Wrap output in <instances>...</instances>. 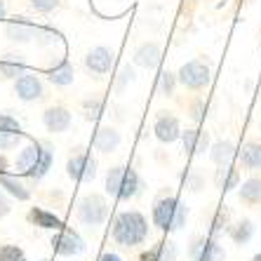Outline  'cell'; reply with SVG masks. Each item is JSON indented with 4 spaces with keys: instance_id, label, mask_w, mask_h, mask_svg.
<instances>
[{
    "instance_id": "1",
    "label": "cell",
    "mask_w": 261,
    "mask_h": 261,
    "mask_svg": "<svg viewBox=\"0 0 261 261\" xmlns=\"http://www.w3.org/2000/svg\"><path fill=\"white\" fill-rule=\"evenodd\" d=\"M151 233V224L144 212L139 210H122L116 214L113 226H111V238L113 243L122 249H134L144 245Z\"/></svg>"
},
{
    "instance_id": "2",
    "label": "cell",
    "mask_w": 261,
    "mask_h": 261,
    "mask_svg": "<svg viewBox=\"0 0 261 261\" xmlns=\"http://www.w3.org/2000/svg\"><path fill=\"white\" fill-rule=\"evenodd\" d=\"M103 191H106V195H111L113 200L127 202V200H134V198L144 191V179H141L139 172L134 170V167L113 165V167L106 170Z\"/></svg>"
},
{
    "instance_id": "3",
    "label": "cell",
    "mask_w": 261,
    "mask_h": 261,
    "mask_svg": "<svg viewBox=\"0 0 261 261\" xmlns=\"http://www.w3.org/2000/svg\"><path fill=\"white\" fill-rule=\"evenodd\" d=\"M189 224V207L176 195H160L151 207V226L163 233H179Z\"/></svg>"
},
{
    "instance_id": "4",
    "label": "cell",
    "mask_w": 261,
    "mask_h": 261,
    "mask_svg": "<svg viewBox=\"0 0 261 261\" xmlns=\"http://www.w3.org/2000/svg\"><path fill=\"white\" fill-rule=\"evenodd\" d=\"M111 207L101 193H85L75 202V219L85 228H99L109 221Z\"/></svg>"
},
{
    "instance_id": "5",
    "label": "cell",
    "mask_w": 261,
    "mask_h": 261,
    "mask_svg": "<svg viewBox=\"0 0 261 261\" xmlns=\"http://www.w3.org/2000/svg\"><path fill=\"white\" fill-rule=\"evenodd\" d=\"M176 78H179V85L186 87L189 92H202L212 83V66L202 57L200 59H191L179 68Z\"/></svg>"
},
{
    "instance_id": "6",
    "label": "cell",
    "mask_w": 261,
    "mask_h": 261,
    "mask_svg": "<svg viewBox=\"0 0 261 261\" xmlns=\"http://www.w3.org/2000/svg\"><path fill=\"white\" fill-rule=\"evenodd\" d=\"M97 158L85 148H75L66 160V174L73 184H92L97 179Z\"/></svg>"
},
{
    "instance_id": "7",
    "label": "cell",
    "mask_w": 261,
    "mask_h": 261,
    "mask_svg": "<svg viewBox=\"0 0 261 261\" xmlns=\"http://www.w3.org/2000/svg\"><path fill=\"white\" fill-rule=\"evenodd\" d=\"M49 245H52V252L57 256H64V259H73V256L85 254L87 249L85 238L80 236L75 228H68V226H64L61 231H55Z\"/></svg>"
},
{
    "instance_id": "8",
    "label": "cell",
    "mask_w": 261,
    "mask_h": 261,
    "mask_svg": "<svg viewBox=\"0 0 261 261\" xmlns=\"http://www.w3.org/2000/svg\"><path fill=\"white\" fill-rule=\"evenodd\" d=\"M191 261H226V249L212 236H193L189 243Z\"/></svg>"
},
{
    "instance_id": "9",
    "label": "cell",
    "mask_w": 261,
    "mask_h": 261,
    "mask_svg": "<svg viewBox=\"0 0 261 261\" xmlns=\"http://www.w3.org/2000/svg\"><path fill=\"white\" fill-rule=\"evenodd\" d=\"M181 122L174 113L170 111H160L155 120H153V134H155V139L160 144H176V141H181Z\"/></svg>"
},
{
    "instance_id": "10",
    "label": "cell",
    "mask_w": 261,
    "mask_h": 261,
    "mask_svg": "<svg viewBox=\"0 0 261 261\" xmlns=\"http://www.w3.org/2000/svg\"><path fill=\"white\" fill-rule=\"evenodd\" d=\"M14 94H17V99H21L26 103L40 101L45 97V85H43V80H40V75L24 71L14 80Z\"/></svg>"
},
{
    "instance_id": "11",
    "label": "cell",
    "mask_w": 261,
    "mask_h": 261,
    "mask_svg": "<svg viewBox=\"0 0 261 261\" xmlns=\"http://www.w3.org/2000/svg\"><path fill=\"white\" fill-rule=\"evenodd\" d=\"M113 61H116L113 49L103 47V45H97V47H92L85 55V68L94 78H103V75H109V73L113 71Z\"/></svg>"
},
{
    "instance_id": "12",
    "label": "cell",
    "mask_w": 261,
    "mask_h": 261,
    "mask_svg": "<svg viewBox=\"0 0 261 261\" xmlns=\"http://www.w3.org/2000/svg\"><path fill=\"white\" fill-rule=\"evenodd\" d=\"M43 125L49 134H64L73 125V113L66 106H47L43 111Z\"/></svg>"
},
{
    "instance_id": "13",
    "label": "cell",
    "mask_w": 261,
    "mask_h": 261,
    "mask_svg": "<svg viewBox=\"0 0 261 261\" xmlns=\"http://www.w3.org/2000/svg\"><path fill=\"white\" fill-rule=\"evenodd\" d=\"M38 31H40V26L33 24V21H29V19H24V17H17V19H12V21H7V24H5L7 40L19 43V45L36 40V38H38Z\"/></svg>"
},
{
    "instance_id": "14",
    "label": "cell",
    "mask_w": 261,
    "mask_h": 261,
    "mask_svg": "<svg viewBox=\"0 0 261 261\" xmlns=\"http://www.w3.org/2000/svg\"><path fill=\"white\" fill-rule=\"evenodd\" d=\"M40 153H43V141L40 139H33V141H29L26 146H21L19 153H17V160H14V170H17V174L19 176L29 174V172L36 167Z\"/></svg>"
},
{
    "instance_id": "15",
    "label": "cell",
    "mask_w": 261,
    "mask_h": 261,
    "mask_svg": "<svg viewBox=\"0 0 261 261\" xmlns=\"http://www.w3.org/2000/svg\"><path fill=\"white\" fill-rule=\"evenodd\" d=\"M181 146L186 155H205L210 153V134L198 127H189L181 132Z\"/></svg>"
},
{
    "instance_id": "16",
    "label": "cell",
    "mask_w": 261,
    "mask_h": 261,
    "mask_svg": "<svg viewBox=\"0 0 261 261\" xmlns=\"http://www.w3.org/2000/svg\"><path fill=\"white\" fill-rule=\"evenodd\" d=\"M26 219H29L31 226H38V228H43V231H61V228L66 226L59 214H55L52 210H47V207H38V205L31 207Z\"/></svg>"
},
{
    "instance_id": "17",
    "label": "cell",
    "mask_w": 261,
    "mask_h": 261,
    "mask_svg": "<svg viewBox=\"0 0 261 261\" xmlns=\"http://www.w3.org/2000/svg\"><path fill=\"white\" fill-rule=\"evenodd\" d=\"M238 200L247 210H259L261 207V176L252 174L238 186Z\"/></svg>"
},
{
    "instance_id": "18",
    "label": "cell",
    "mask_w": 261,
    "mask_h": 261,
    "mask_svg": "<svg viewBox=\"0 0 261 261\" xmlns=\"http://www.w3.org/2000/svg\"><path fill=\"white\" fill-rule=\"evenodd\" d=\"M120 144H122V134L118 132L116 127H111V125L97 127V132L92 137V146H94V151H99V153H113L120 148Z\"/></svg>"
},
{
    "instance_id": "19",
    "label": "cell",
    "mask_w": 261,
    "mask_h": 261,
    "mask_svg": "<svg viewBox=\"0 0 261 261\" xmlns=\"http://www.w3.org/2000/svg\"><path fill=\"white\" fill-rule=\"evenodd\" d=\"M207 155H210L214 167H226V165H233V160L238 158V148L231 139H221L210 146V153H207Z\"/></svg>"
},
{
    "instance_id": "20",
    "label": "cell",
    "mask_w": 261,
    "mask_h": 261,
    "mask_svg": "<svg viewBox=\"0 0 261 261\" xmlns=\"http://www.w3.org/2000/svg\"><path fill=\"white\" fill-rule=\"evenodd\" d=\"M238 163L245 172H261V141H247L243 148L238 151Z\"/></svg>"
},
{
    "instance_id": "21",
    "label": "cell",
    "mask_w": 261,
    "mask_h": 261,
    "mask_svg": "<svg viewBox=\"0 0 261 261\" xmlns=\"http://www.w3.org/2000/svg\"><path fill=\"white\" fill-rule=\"evenodd\" d=\"M45 75H47V80L52 83V85L68 87V85H73V80H75V68H73V64L66 59V57H61L55 66L47 68Z\"/></svg>"
},
{
    "instance_id": "22",
    "label": "cell",
    "mask_w": 261,
    "mask_h": 261,
    "mask_svg": "<svg viewBox=\"0 0 261 261\" xmlns=\"http://www.w3.org/2000/svg\"><path fill=\"white\" fill-rule=\"evenodd\" d=\"M160 57H163L160 45L153 43V40H148V43H141L139 47H137V52H134V64H137V66H141V68L153 71V68H158Z\"/></svg>"
},
{
    "instance_id": "23",
    "label": "cell",
    "mask_w": 261,
    "mask_h": 261,
    "mask_svg": "<svg viewBox=\"0 0 261 261\" xmlns=\"http://www.w3.org/2000/svg\"><path fill=\"white\" fill-rule=\"evenodd\" d=\"M214 184L221 193H231L236 191L240 184H243V172L238 170L236 165H226V167H217V174H214Z\"/></svg>"
},
{
    "instance_id": "24",
    "label": "cell",
    "mask_w": 261,
    "mask_h": 261,
    "mask_svg": "<svg viewBox=\"0 0 261 261\" xmlns=\"http://www.w3.org/2000/svg\"><path fill=\"white\" fill-rule=\"evenodd\" d=\"M0 189L5 191V193L10 195L12 200H17V202H29L31 200V189L14 174L3 172V174H0Z\"/></svg>"
},
{
    "instance_id": "25",
    "label": "cell",
    "mask_w": 261,
    "mask_h": 261,
    "mask_svg": "<svg viewBox=\"0 0 261 261\" xmlns=\"http://www.w3.org/2000/svg\"><path fill=\"white\" fill-rule=\"evenodd\" d=\"M226 236L231 238L238 247H243V245H247L249 240L254 238V221H252V219H247V217L236 219V221H231V224H228Z\"/></svg>"
},
{
    "instance_id": "26",
    "label": "cell",
    "mask_w": 261,
    "mask_h": 261,
    "mask_svg": "<svg viewBox=\"0 0 261 261\" xmlns=\"http://www.w3.org/2000/svg\"><path fill=\"white\" fill-rule=\"evenodd\" d=\"M139 261H176V245L172 240H160L139 254Z\"/></svg>"
},
{
    "instance_id": "27",
    "label": "cell",
    "mask_w": 261,
    "mask_h": 261,
    "mask_svg": "<svg viewBox=\"0 0 261 261\" xmlns=\"http://www.w3.org/2000/svg\"><path fill=\"white\" fill-rule=\"evenodd\" d=\"M26 68V59L21 55H5L0 57V78L5 80H17Z\"/></svg>"
},
{
    "instance_id": "28",
    "label": "cell",
    "mask_w": 261,
    "mask_h": 261,
    "mask_svg": "<svg viewBox=\"0 0 261 261\" xmlns=\"http://www.w3.org/2000/svg\"><path fill=\"white\" fill-rule=\"evenodd\" d=\"M228 224H231V214H228V210H226V207H217L214 214H212V221H210V236L219 238L221 233H226Z\"/></svg>"
},
{
    "instance_id": "29",
    "label": "cell",
    "mask_w": 261,
    "mask_h": 261,
    "mask_svg": "<svg viewBox=\"0 0 261 261\" xmlns=\"http://www.w3.org/2000/svg\"><path fill=\"white\" fill-rule=\"evenodd\" d=\"M103 106H106V101H103V97H99V94H90L87 99H83V111H85V118L87 120H99L103 113Z\"/></svg>"
},
{
    "instance_id": "30",
    "label": "cell",
    "mask_w": 261,
    "mask_h": 261,
    "mask_svg": "<svg viewBox=\"0 0 261 261\" xmlns=\"http://www.w3.org/2000/svg\"><path fill=\"white\" fill-rule=\"evenodd\" d=\"M176 85H179V78H176V73L163 71V73L158 75V92L163 94V97H174Z\"/></svg>"
},
{
    "instance_id": "31",
    "label": "cell",
    "mask_w": 261,
    "mask_h": 261,
    "mask_svg": "<svg viewBox=\"0 0 261 261\" xmlns=\"http://www.w3.org/2000/svg\"><path fill=\"white\" fill-rule=\"evenodd\" d=\"M0 261H29L26 252L14 243L0 245Z\"/></svg>"
},
{
    "instance_id": "32",
    "label": "cell",
    "mask_w": 261,
    "mask_h": 261,
    "mask_svg": "<svg viewBox=\"0 0 261 261\" xmlns=\"http://www.w3.org/2000/svg\"><path fill=\"white\" fill-rule=\"evenodd\" d=\"M21 139L24 134H14V132H0V151H19L21 148Z\"/></svg>"
},
{
    "instance_id": "33",
    "label": "cell",
    "mask_w": 261,
    "mask_h": 261,
    "mask_svg": "<svg viewBox=\"0 0 261 261\" xmlns=\"http://www.w3.org/2000/svg\"><path fill=\"white\" fill-rule=\"evenodd\" d=\"M134 78H137V73H134L132 66H122L120 73H118L116 78V92L120 94V92H125V87L129 85V83H134Z\"/></svg>"
},
{
    "instance_id": "34",
    "label": "cell",
    "mask_w": 261,
    "mask_h": 261,
    "mask_svg": "<svg viewBox=\"0 0 261 261\" xmlns=\"http://www.w3.org/2000/svg\"><path fill=\"white\" fill-rule=\"evenodd\" d=\"M0 132H14V134H24L21 132V122L10 113H0Z\"/></svg>"
},
{
    "instance_id": "35",
    "label": "cell",
    "mask_w": 261,
    "mask_h": 261,
    "mask_svg": "<svg viewBox=\"0 0 261 261\" xmlns=\"http://www.w3.org/2000/svg\"><path fill=\"white\" fill-rule=\"evenodd\" d=\"M202 186H205V176H202L200 172H198V170L186 172V189L193 191V193H198Z\"/></svg>"
},
{
    "instance_id": "36",
    "label": "cell",
    "mask_w": 261,
    "mask_h": 261,
    "mask_svg": "<svg viewBox=\"0 0 261 261\" xmlns=\"http://www.w3.org/2000/svg\"><path fill=\"white\" fill-rule=\"evenodd\" d=\"M59 5H61V0H31V7H33L36 12H40V14L55 12Z\"/></svg>"
},
{
    "instance_id": "37",
    "label": "cell",
    "mask_w": 261,
    "mask_h": 261,
    "mask_svg": "<svg viewBox=\"0 0 261 261\" xmlns=\"http://www.w3.org/2000/svg\"><path fill=\"white\" fill-rule=\"evenodd\" d=\"M57 38H59V33H57L55 29H49V26H40L36 40L40 45H47V43H57Z\"/></svg>"
},
{
    "instance_id": "38",
    "label": "cell",
    "mask_w": 261,
    "mask_h": 261,
    "mask_svg": "<svg viewBox=\"0 0 261 261\" xmlns=\"http://www.w3.org/2000/svg\"><path fill=\"white\" fill-rule=\"evenodd\" d=\"M10 212H12V198L0 189V221H3V219H5Z\"/></svg>"
},
{
    "instance_id": "39",
    "label": "cell",
    "mask_w": 261,
    "mask_h": 261,
    "mask_svg": "<svg viewBox=\"0 0 261 261\" xmlns=\"http://www.w3.org/2000/svg\"><path fill=\"white\" fill-rule=\"evenodd\" d=\"M202 111H205V109H202V103L195 101V106L191 109V118H193L195 122H200V120H202Z\"/></svg>"
},
{
    "instance_id": "40",
    "label": "cell",
    "mask_w": 261,
    "mask_h": 261,
    "mask_svg": "<svg viewBox=\"0 0 261 261\" xmlns=\"http://www.w3.org/2000/svg\"><path fill=\"white\" fill-rule=\"evenodd\" d=\"M99 261H125L118 252H103L101 256H99Z\"/></svg>"
},
{
    "instance_id": "41",
    "label": "cell",
    "mask_w": 261,
    "mask_h": 261,
    "mask_svg": "<svg viewBox=\"0 0 261 261\" xmlns=\"http://www.w3.org/2000/svg\"><path fill=\"white\" fill-rule=\"evenodd\" d=\"M10 170V160H7V155L3 151H0V174H3V172H7Z\"/></svg>"
},
{
    "instance_id": "42",
    "label": "cell",
    "mask_w": 261,
    "mask_h": 261,
    "mask_svg": "<svg viewBox=\"0 0 261 261\" xmlns=\"http://www.w3.org/2000/svg\"><path fill=\"white\" fill-rule=\"evenodd\" d=\"M7 17V5H5V0H0V19H5Z\"/></svg>"
},
{
    "instance_id": "43",
    "label": "cell",
    "mask_w": 261,
    "mask_h": 261,
    "mask_svg": "<svg viewBox=\"0 0 261 261\" xmlns=\"http://www.w3.org/2000/svg\"><path fill=\"white\" fill-rule=\"evenodd\" d=\"M249 261H261V252H256V254L252 256V259H249Z\"/></svg>"
},
{
    "instance_id": "44",
    "label": "cell",
    "mask_w": 261,
    "mask_h": 261,
    "mask_svg": "<svg viewBox=\"0 0 261 261\" xmlns=\"http://www.w3.org/2000/svg\"><path fill=\"white\" fill-rule=\"evenodd\" d=\"M40 261H49V259H40Z\"/></svg>"
}]
</instances>
